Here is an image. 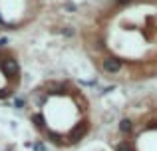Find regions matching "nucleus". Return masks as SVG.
Listing matches in <instances>:
<instances>
[{
    "label": "nucleus",
    "instance_id": "4",
    "mask_svg": "<svg viewBox=\"0 0 157 151\" xmlns=\"http://www.w3.org/2000/svg\"><path fill=\"white\" fill-rule=\"evenodd\" d=\"M32 121H34V125H36L38 129H44V115L34 113V115H32Z\"/></svg>",
    "mask_w": 157,
    "mask_h": 151
},
{
    "label": "nucleus",
    "instance_id": "5",
    "mask_svg": "<svg viewBox=\"0 0 157 151\" xmlns=\"http://www.w3.org/2000/svg\"><path fill=\"white\" fill-rule=\"evenodd\" d=\"M28 147H32V149H36V151H46L48 147L46 145H42V143H26Z\"/></svg>",
    "mask_w": 157,
    "mask_h": 151
},
{
    "label": "nucleus",
    "instance_id": "3",
    "mask_svg": "<svg viewBox=\"0 0 157 151\" xmlns=\"http://www.w3.org/2000/svg\"><path fill=\"white\" fill-rule=\"evenodd\" d=\"M131 129H133V121L127 119V117H123V119L119 121V131L121 133H131Z\"/></svg>",
    "mask_w": 157,
    "mask_h": 151
},
{
    "label": "nucleus",
    "instance_id": "6",
    "mask_svg": "<svg viewBox=\"0 0 157 151\" xmlns=\"http://www.w3.org/2000/svg\"><path fill=\"white\" fill-rule=\"evenodd\" d=\"M14 108L16 109H22L24 108V100H22V97H16V100H14Z\"/></svg>",
    "mask_w": 157,
    "mask_h": 151
},
{
    "label": "nucleus",
    "instance_id": "8",
    "mask_svg": "<svg viewBox=\"0 0 157 151\" xmlns=\"http://www.w3.org/2000/svg\"><path fill=\"white\" fill-rule=\"evenodd\" d=\"M6 44H8V40H6V38H0V46H6Z\"/></svg>",
    "mask_w": 157,
    "mask_h": 151
},
{
    "label": "nucleus",
    "instance_id": "2",
    "mask_svg": "<svg viewBox=\"0 0 157 151\" xmlns=\"http://www.w3.org/2000/svg\"><path fill=\"white\" fill-rule=\"evenodd\" d=\"M121 60L115 58V56H107V58L104 60V70L107 72V74H117V72H121Z\"/></svg>",
    "mask_w": 157,
    "mask_h": 151
},
{
    "label": "nucleus",
    "instance_id": "7",
    "mask_svg": "<svg viewBox=\"0 0 157 151\" xmlns=\"http://www.w3.org/2000/svg\"><path fill=\"white\" fill-rule=\"evenodd\" d=\"M115 2H117V4H119V6H123V4H129V2H131V0H115Z\"/></svg>",
    "mask_w": 157,
    "mask_h": 151
},
{
    "label": "nucleus",
    "instance_id": "1",
    "mask_svg": "<svg viewBox=\"0 0 157 151\" xmlns=\"http://www.w3.org/2000/svg\"><path fill=\"white\" fill-rule=\"evenodd\" d=\"M0 70L4 76H16L18 74V62L14 58H2L0 60Z\"/></svg>",
    "mask_w": 157,
    "mask_h": 151
}]
</instances>
